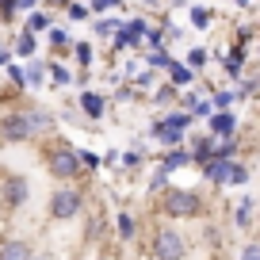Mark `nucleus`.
<instances>
[{"label":"nucleus","mask_w":260,"mask_h":260,"mask_svg":"<svg viewBox=\"0 0 260 260\" xmlns=\"http://www.w3.org/2000/svg\"><path fill=\"white\" fill-rule=\"evenodd\" d=\"M31 260H50V256H46V252H31Z\"/></svg>","instance_id":"obj_46"},{"label":"nucleus","mask_w":260,"mask_h":260,"mask_svg":"<svg viewBox=\"0 0 260 260\" xmlns=\"http://www.w3.org/2000/svg\"><path fill=\"white\" fill-rule=\"evenodd\" d=\"M142 161H146V142H134V146L119 157V165H126V169H142Z\"/></svg>","instance_id":"obj_26"},{"label":"nucleus","mask_w":260,"mask_h":260,"mask_svg":"<svg viewBox=\"0 0 260 260\" xmlns=\"http://www.w3.org/2000/svg\"><path fill=\"white\" fill-rule=\"evenodd\" d=\"M23 77H27V92L31 88H42V81H46V69H42V61H27V69H23Z\"/></svg>","instance_id":"obj_27"},{"label":"nucleus","mask_w":260,"mask_h":260,"mask_svg":"<svg viewBox=\"0 0 260 260\" xmlns=\"http://www.w3.org/2000/svg\"><path fill=\"white\" fill-rule=\"evenodd\" d=\"M46 42H50V46H57V50H61V46H69V42H73V39H69V31H65V27H50V31H46Z\"/></svg>","instance_id":"obj_32"},{"label":"nucleus","mask_w":260,"mask_h":260,"mask_svg":"<svg viewBox=\"0 0 260 260\" xmlns=\"http://www.w3.org/2000/svg\"><path fill=\"white\" fill-rule=\"evenodd\" d=\"M172 61H176V57H172L169 50H149V54H146V65H149V69H165V73H169Z\"/></svg>","instance_id":"obj_29"},{"label":"nucleus","mask_w":260,"mask_h":260,"mask_svg":"<svg viewBox=\"0 0 260 260\" xmlns=\"http://www.w3.org/2000/svg\"><path fill=\"white\" fill-rule=\"evenodd\" d=\"M115 234H119V241H134L138 237V218L130 211H119L115 214Z\"/></svg>","instance_id":"obj_18"},{"label":"nucleus","mask_w":260,"mask_h":260,"mask_svg":"<svg viewBox=\"0 0 260 260\" xmlns=\"http://www.w3.org/2000/svg\"><path fill=\"white\" fill-rule=\"evenodd\" d=\"M77 214H84V191L81 187H57L50 195V218L54 222H73Z\"/></svg>","instance_id":"obj_3"},{"label":"nucleus","mask_w":260,"mask_h":260,"mask_svg":"<svg viewBox=\"0 0 260 260\" xmlns=\"http://www.w3.org/2000/svg\"><path fill=\"white\" fill-rule=\"evenodd\" d=\"M199 169H203V180L207 184H214V187H226V161H207V165H199Z\"/></svg>","instance_id":"obj_21"},{"label":"nucleus","mask_w":260,"mask_h":260,"mask_svg":"<svg viewBox=\"0 0 260 260\" xmlns=\"http://www.w3.org/2000/svg\"><path fill=\"white\" fill-rule=\"evenodd\" d=\"M237 153H241V138H214V149H211V157L214 161H237Z\"/></svg>","instance_id":"obj_14"},{"label":"nucleus","mask_w":260,"mask_h":260,"mask_svg":"<svg viewBox=\"0 0 260 260\" xmlns=\"http://www.w3.org/2000/svg\"><path fill=\"white\" fill-rule=\"evenodd\" d=\"M77 107L84 111V119H88V122H100V119H104V111H107V92H96V88L77 92Z\"/></svg>","instance_id":"obj_7"},{"label":"nucleus","mask_w":260,"mask_h":260,"mask_svg":"<svg viewBox=\"0 0 260 260\" xmlns=\"http://www.w3.org/2000/svg\"><path fill=\"white\" fill-rule=\"evenodd\" d=\"M211 149H214V138H195L191 149H187V153H191V165H207L211 161Z\"/></svg>","instance_id":"obj_23"},{"label":"nucleus","mask_w":260,"mask_h":260,"mask_svg":"<svg viewBox=\"0 0 260 260\" xmlns=\"http://www.w3.org/2000/svg\"><path fill=\"white\" fill-rule=\"evenodd\" d=\"M73 54H77V65H81V69L92 65V46L88 42H73Z\"/></svg>","instance_id":"obj_37"},{"label":"nucleus","mask_w":260,"mask_h":260,"mask_svg":"<svg viewBox=\"0 0 260 260\" xmlns=\"http://www.w3.org/2000/svg\"><path fill=\"white\" fill-rule=\"evenodd\" d=\"M241 260H260V241H245L241 245Z\"/></svg>","instance_id":"obj_40"},{"label":"nucleus","mask_w":260,"mask_h":260,"mask_svg":"<svg viewBox=\"0 0 260 260\" xmlns=\"http://www.w3.org/2000/svg\"><path fill=\"white\" fill-rule=\"evenodd\" d=\"M249 165L241 161V157H237V161H226V187H245L249 184Z\"/></svg>","instance_id":"obj_17"},{"label":"nucleus","mask_w":260,"mask_h":260,"mask_svg":"<svg viewBox=\"0 0 260 260\" xmlns=\"http://www.w3.org/2000/svg\"><path fill=\"white\" fill-rule=\"evenodd\" d=\"M142 4H157V0H142Z\"/></svg>","instance_id":"obj_50"},{"label":"nucleus","mask_w":260,"mask_h":260,"mask_svg":"<svg viewBox=\"0 0 260 260\" xmlns=\"http://www.w3.org/2000/svg\"><path fill=\"white\" fill-rule=\"evenodd\" d=\"M16 12H39V0H12Z\"/></svg>","instance_id":"obj_43"},{"label":"nucleus","mask_w":260,"mask_h":260,"mask_svg":"<svg viewBox=\"0 0 260 260\" xmlns=\"http://www.w3.org/2000/svg\"><path fill=\"white\" fill-rule=\"evenodd\" d=\"M23 119H27V126H31V134L39 138V134H50V130H54L57 111H50V107H42V104H31V107H23Z\"/></svg>","instance_id":"obj_8"},{"label":"nucleus","mask_w":260,"mask_h":260,"mask_svg":"<svg viewBox=\"0 0 260 260\" xmlns=\"http://www.w3.org/2000/svg\"><path fill=\"white\" fill-rule=\"evenodd\" d=\"M149 134H153V138L161 142L165 149H172V146H184V130H176L172 122H165V115L153 122V126H149Z\"/></svg>","instance_id":"obj_11"},{"label":"nucleus","mask_w":260,"mask_h":260,"mask_svg":"<svg viewBox=\"0 0 260 260\" xmlns=\"http://www.w3.org/2000/svg\"><path fill=\"white\" fill-rule=\"evenodd\" d=\"M252 211H256V199H252V195H241V203L234 207V226L249 234L252 230Z\"/></svg>","instance_id":"obj_15"},{"label":"nucleus","mask_w":260,"mask_h":260,"mask_svg":"<svg viewBox=\"0 0 260 260\" xmlns=\"http://www.w3.org/2000/svg\"><path fill=\"white\" fill-rule=\"evenodd\" d=\"M119 4H122V0H92V4H88V12H96V16H104L107 8H119Z\"/></svg>","instance_id":"obj_39"},{"label":"nucleus","mask_w":260,"mask_h":260,"mask_svg":"<svg viewBox=\"0 0 260 260\" xmlns=\"http://www.w3.org/2000/svg\"><path fill=\"white\" fill-rule=\"evenodd\" d=\"M165 122H172V126H176V130H184V134H187V130H191V115H187V111H169V115H165Z\"/></svg>","instance_id":"obj_34"},{"label":"nucleus","mask_w":260,"mask_h":260,"mask_svg":"<svg viewBox=\"0 0 260 260\" xmlns=\"http://www.w3.org/2000/svg\"><path fill=\"white\" fill-rule=\"evenodd\" d=\"M146 27H149V23H146L142 16L122 19L119 31L111 35V39H115V50H138V46H142V35H146Z\"/></svg>","instance_id":"obj_6"},{"label":"nucleus","mask_w":260,"mask_h":260,"mask_svg":"<svg viewBox=\"0 0 260 260\" xmlns=\"http://www.w3.org/2000/svg\"><path fill=\"white\" fill-rule=\"evenodd\" d=\"M31 252L23 237H0V260H31Z\"/></svg>","instance_id":"obj_12"},{"label":"nucleus","mask_w":260,"mask_h":260,"mask_svg":"<svg viewBox=\"0 0 260 260\" xmlns=\"http://www.w3.org/2000/svg\"><path fill=\"white\" fill-rule=\"evenodd\" d=\"M77 165H81V172H96L100 169V153H92V149H77Z\"/></svg>","instance_id":"obj_31"},{"label":"nucleus","mask_w":260,"mask_h":260,"mask_svg":"<svg viewBox=\"0 0 260 260\" xmlns=\"http://www.w3.org/2000/svg\"><path fill=\"white\" fill-rule=\"evenodd\" d=\"M191 23L199 27V31H203V27L211 23V12H207V8H191Z\"/></svg>","instance_id":"obj_41"},{"label":"nucleus","mask_w":260,"mask_h":260,"mask_svg":"<svg viewBox=\"0 0 260 260\" xmlns=\"http://www.w3.org/2000/svg\"><path fill=\"white\" fill-rule=\"evenodd\" d=\"M8 61H16V57H12V50H8V46H0V69H4Z\"/></svg>","instance_id":"obj_45"},{"label":"nucleus","mask_w":260,"mask_h":260,"mask_svg":"<svg viewBox=\"0 0 260 260\" xmlns=\"http://www.w3.org/2000/svg\"><path fill=\"white\" fill-rule=\"evenodd\" d=\"M4 69H8V81H12V88H16V92H27V77H23V65H19V61H8Z\"/></svg>","instance_id":"obj_30"},{"label":"nucleus","mask_w":260,"mask_h":260,"mask_svg":"<svg viewBox=\"0 0 260 260\" xmlns=\"http://www.w3.org/2000/svg\"><path fill=\"white\" fill-rule=\"evenodd\" d=\"M191 81H195V73L187 69V65H180V61H172V65H169V84H172L176 92L191 88Z\"/></svg>","instance_id":"obj_19"},{"label":"nucleus","mask_w":260,"mask_h":260,"mask_svg":"<svg viewBox=\"0 0 260 260\" xmlns=\"http://www.w3.org/2000/svg\"><path fill=\"white\" fill-rule=\"evenodd\" d=\"M42 165H46V172L54 180H61V184H69V180L81 176V165H77V149L69 146V142H54V146L42 153Z\"/></svg>","instance_id":"obj_2"},{"label":"nucleus","mask_w":260,"mask_h":260,"mask_svg":"<svg viewBox=\"0 0 260 260\" xmlns=\"http://www.w3.org/2000/svg\"><path fill=\"white\" fill-rule=\"evenodd\" d=\"M234 104H237V88H222L211 96V111H234Z\"/></svg>","instance_id":"obj_25"},{"label":"nucleus","mask_w":260,"mask_h":260,"mask_svg":"<svg viewBox=\"0 0 260 260\" xmlns=\"http://www.w3.org/2000/svg\"><path fill=\"white\" fill-rule=\"evenodd\" d=\"M176 100H180V92L172 88L169 81H165V84H157V88H153V96H149V104H153V107H169V111H172V104H176Z\"/></svg>","instance_id":"obj_22"},{"label":"nucleus","mask_w":260,"mask_h":260,"mask_svg":"<svg viewBox=\"0 0 260 260\" xmlns=\"http://www.w3.org/2000/svg\"><path fill=\"white\" fill-rule=\"evenodd\" d=\"M187 256V237L172 226H161L153 234V260H184Z\"/></svg>","instance_id":"obj_4"},{"label":"nucleus","mask_w":260,"mask_h":260,"mask_svg":"<svg viewBox=\"0 0 260 260\" xmlns=\"http://www.w3.org/2000/svg\"><path fill=\"white\" fill-rule=\"evenodd\" d=\"M184 165H191V153H187L184 146H172V149H165V157H161V169L169 172H176V169H184Z\"/></svg>","instance_id":"obj_16"},{"label":"nucleus","mask_w":260,"mask_h":260,"mask_svg":"<svg viewBox=\"0 0 260 260\" xmlns=\"http://www.w3.org/2000/svg\"><path fill=\"white\" fill-rule=\"evenodd\" d=\"M230 4H241V0H230Z\"/></svg>","instance_id":"obj_51"},{"label":"nucleus","mask_w":260,"mask_h":260,"mask_svg":"<svg viewBox=\"0 0 260 260\" xmlns=\"http://www.w3.org/2000/svg\"><path fill=\"white\" fill-rule=\"evenodd\" d=\"M54 4H57V8H69V4H73V0H54Z\"/></svg>","instance_id":"obj_47"},{"label":"nucleus","mask_w":260,"mask_h":260,"mask_svg":"<svg viewBox=\"0 0 260 260\" xmlns=\"http://www.w3.org/2000/svg\"><path fill=\"white\" fill-rule=\"evenodd\" d=\"M207 211V199L195 187H165L161 191V214L172 222H195L203 218Z\"/></svg>","instance_id":"obj_1"},{"label":"nucleus","mask_w":260,"mask_h":260,"mask_svg":"<svg viewBox=\"0 0 260 260\" xmlns=\"http://www.w3.org/2000/svg\"><path fill=\"white\" fill-rule=\"evenodd\" d=\"M31 126H27L23 111H8L0 115V142H8V146H23V142H31Z\"/></svg>","instance_id":"obj_5"},{"label":"nucleus","mask_w":260,"mask_h":260,"mask_svg":"<svg viewBox=\"0 0 260 260\" xmlns=\"http://www.w3.org/2000/svg\"><path fill=\"white\" fill-rule=\"evenodd\" d=\"M207 126H211V138H234L237 134V115L234 111H211L207 115Z\"/></svg>","instance_id":"obj_10"},{"label":"nucleus","mask_w":260,"mask_h":260,"mask_svg":"<svg viewBox=\"0 0 260 260\" xmlns=\"http://www.w3.org/2000/svg\"><path fill=\"white\" fill-rule=\"evenodd\" d=\"M119 23H122V19H115V16L100 19V23H96V35H100V39H111V35L119 31Z\"/></svg>","instance_id":"obj_36"},{"label":"nucleus","mask_w":260,"mask_h":260,"mask_svg":"<svg viewBox=\"0 0 260 260\" xmlns=\"http://www.w3.org/2000/svg\"><path fill=\"white\" fill-rule=\"evenodd\" d=\"M54 27V16L50 12H31L27 16V35H42V31H50Z\"/></svg>","instance_id":"obj_24"},{"label":"nucleus","mask_w":260,"mask_h":260,"mask_svg":"<svg viewBox=\"0 0 260 260\" xmlns=\"http://www.w3.org/2000/svg\"><path fill=\"white\" fill-rule=\"evenodd\" d=\"M207 61H211V50H203V46H191V50H187V69H191V73H199V69H203V65Z\"/></svg>","instance_id":"obj_28"},{"label":"nucleus","mask_w":260,"mask_h":260,"mask_svg":"<svg viewBox=\"0 0 260 260\" xmlns=\"http://www.w3.org/2000/svg\"><path fill=\"white\" fill-rule=\"evenodd\" d=\"M115 100H119V104H130V100H134V88H130V84H126V88H119V92H115Z\"/></svg>","instance_id":"obj_44"},{"label":"nucleus","mask_w":260,"mask_h":260,"mask_svg":"<svg viewBox=\"0 0 260 260\" xmlns=\"http://www.w3.org/2000/svg\"><path fill=\"white\" fill-rule=\"evenodd\" d=\"M157 4H184V0H157Z\"/></svg>","instance_id":"obj_48"},{"label":"nucleus","mask_w":260,"mask_h":260,"mask_svg":"<svg viewBox=\"0 0 260 260\" xmlns=\"http://www.w3.org/2000/svg\"><path fill=\"white\" fill-rule=\"evenodd\" d=\"M27 199H31V180H27V176H8V180H4V207L19 211Z\"/></svg>","instance_id":"obj_9"},{"label":"nucleus","mask_w":260,"mask_h":260,"mask_svg":"<svg viewBox=\"0 0 260 260\" xmlns=\"http://www.w3.org/2000/svg\"><path fill=\"white\" fill-rule=\"evenodd\" d=\"M146 187H149V191H153V195H161L165 187H169V172H165L161 165H157V169H153V176H149V184H146Z\"/></svg>","instance_id":"obj_33"},{"label":"nucleus","mask_w":260,"mask_h":260,"mask_svg":"<svg viewBox=\"0 0 260 260\" xmlns=\"http://www.w3.org/2000/svg\"><path fill=\"white\" fill-rule=\"evenodd\" d=\"M245 54H249V50H245V46H230L226 54H222V69H226V77H230V81H237V77H241Z\"/></svg>","instance_id":"obj_13"},{"label":"nucleus","mask_w":260,"mask_h":260,"mask_svg":"<svg viewBox=\"0 0 260 260\" xmlns=\"http://www.w3.org/2000/svg\"><path fill=\"white\" fill-rule=\"evenodd\" d=\"M142 39L149 42V50H165V27H146Z\"/></svg>","instance_id":"obj_35"},{"label":"nucleus","mask_w":260,"mask_h":260,"mask_svg":"<svg viewBox=\"0 0 260 260\" xmlns=\"http://www.w3.org/2000/svg\"><path fill=\"white\" fill-rule=\"evenodd\" d=\"M69 19H73V23H81V19H88V8H84V4H69Z\"/></svg>","instance_id":"obj_42"},{"label":"nucleus","mask_w":260,"mask_h":260,"mask_svg":"<svg viewBox=\"0 0 260 260\" xmlns=\"http://www.w3.org/2000/svg\"><path fill=\"white\" fill-rule=\"evenodd\" d=\"M35 50H39L35 35L19 31V35H16V42H12V57H23V61H31V57H35Z\"/></svg>","instance_id":"obj_20"},{"label":"nucleus","mask_w":260,"mask_h":260,"mask_svg":"<svg viewBox=\"0 0 260 260\" xmlns=\"http://www.w3.org/2000/svg\"><path fill=\"white\" fill-rule=\"evenodd\" d=\"M50 77H54V84H69L73 81V73H69L65 65H50Z\"/></svg>","instance_id":"obj_38"},{"label":"nucleus","mask_w":260,"mask_h":260,"mask_svg":"<svg viewBox=\"0 0 260 260\" xmlns=\"http://www.w3.org/2000/svg\"><path fill=\"white\" fill-rule=\"evenodd\" d=\"M96 260H115V256H96Z\"/></svg>","instance_id":"obj_49"}]
</instances>
